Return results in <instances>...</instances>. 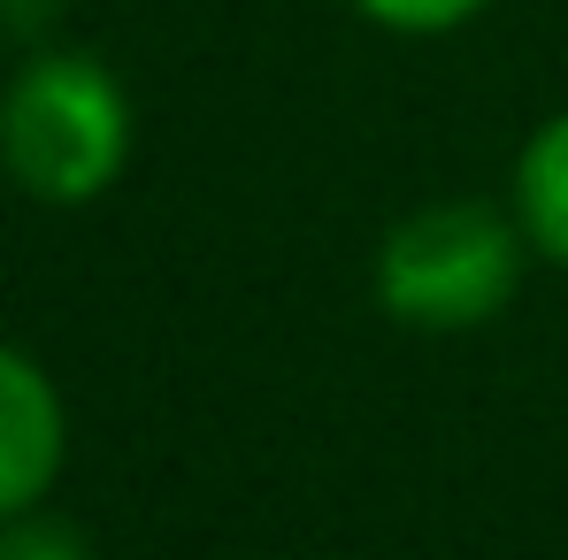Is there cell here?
<instances>
[{"instance_id": "obj_1", "label": "cell", "mask_w": 568, "mask_h": 560, "mask_svg": "<svg viewBox=\"0 0 568 560\" xmlns=\"http://www.w3.org/2000/svg\"><path fill=\"white\" fill-rule=\"evenodd\" d=\"M139 146L131 85L93 47H31L0 85V170L39 207H93Z\"/></svg>"}, {"instance_id": "obj_2", "label": "cell", "mask_w": 568, "mask_h": 560, "mask_svg": "<svg viewBox=\"0 0 568 560\" xmlns=\"http://www.w3.org/2000/svg\"><path fill=\"white\" fill-rule=\"evenodd\" d=\"M530 277V238L507 215V200H423L399 223H384L377 254H369V292L399 330L423 338H462L484 330L515 307V292Z\"/></svg>"}, {"instance_id": "obj_3", "label": "cell", "mask_w": 568, "mask_h": 560, "mask_svg": "<svg viewBox=\"0 0 568 560\" xmlns=\"http://www.w3.org/2000/svg\"><path fill=\"white\" fill-rule=\"evenodd\" d=\"M70 461V399L39 354L0 338V522L54 499Z\"/></svg>"}, {"instance_id": "obj_4", "label": "cell", "mask_w": 568, "mask_h": 560, "mask_svg": "<svg viewBox=\"0 0 568 560\" xmlns=\"http://www.w3.org/2000/svg\"><path fill=\"white\" fill-rule=\"evenodd\" d=\"M507 215L530 238V262L568 277V108L538 115L507 170Z\"/></svg>"}, {"instance_id": "obj_5", "label": "cell", "mask_w": 568, "mask_h": 560, "mask_svg": "<svg viewBox=\"0 0 568 560\" xmlns=\"http://www.w3.org/2000/svg\"><path fill=\"white\" fill-rule=\"evenodd\" d=\"M362 23H377L384 39H446V31H462L476 23L491 0H346Z\"/></svg>"}, {"instance_id": "obj_6", "label": "cell", "mask_w": 568, "mask_h": 560, "mask_svg": "<svg viewBox=\"0 0 568 560\" xmlns=\"http://www.w3.org/2000/svg\"><path fill=\"white\" fill-rule=\"evenodd\" d=\"M0 560H93V538L70 515L31 507V515H8L0 522Z\"/></svg>"}, {"instance_id": "obj_7", "label": "cell", "mask_w": 568, "mask_h": 560, "mask_svg": "<svg viewBox=\"0 0 568 560\" xmlns=\"http://www.w3.org/2000/svg\"><path fill=\"white\" fill-rule=\"evenodd\" d=\"M54 16H62V0H0V31L31 54V47H54L47 31H54Z\"/></svg>"}]
</instances>
